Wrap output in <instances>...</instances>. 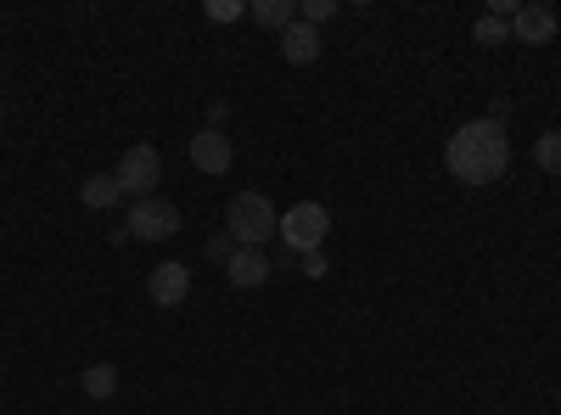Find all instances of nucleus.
Listing matches in <instances>:
<instances>
[{
  "instance_id": "20e7f679",
  "label": "nucleus",
  "mask_w": 561,
  "mask_h": 415,
  "mask_svg": "<svg viewBox=\"0 0 561 415\" xmlns=\"http://www.w3.org/2000/svg\"><path fill=\"white\" fill-rule=\"evenodd\" d=\"M118 186H124V197H152V186L163 180V158H158V147H147V141H135L124 158H118Z\"/></svg>"
},
{
  "instance_id": "f3484780",
  "label": "nucleus",
  "mask_w": 561,
  "mask_h": 415,
  "mask_svg": "<svg viewBox=\"0 0 561 415\" xmlns=\"http://www.w3.org/2000/svg\"><path fill=\"white\" fill-rule=\"evenodd\" d=\"M242 12H248L242 0H208V18H214V23H237Z\"/></svg>"
},
{
  "instance_id": "f257e3e1",
  "label": "nucleus",
  "mask_w": 561,
  "mask_h": 415,
  "mask_svg": "<svg viewBox=\"0 0 561 415\" xmlns=\"http://www.w3.org/2000/svg\"><path fill=\"white\" fill-rule=\"evenodd\" d=\"M444 163H449V174L460 180V186H494V180L511 169V135H505V124H494V118L460 124L449 135V147H444Z\"/></svg>"
},
{
  "instance_id": "2eb2a0df",
  "label": "nucleus",
  "mask_w": 561,
  "mask_h": 415,
  "mask_svg": "<svg viewBox=\"0 0 561 415\" xmlns=\"http://www.w3.org/2000/svg\"><path fill=\"white\" fill-rule=\"evenodd\" d=\"M472 39H478V45H505V39H511V23L489 12V18H478V28H472Z\"/></svg>"
},
{
  "instance_id": "dca6fc26",
  "label": "nucleus",
  "mask_w": 561,
  "mask_h": 415,
  "mask_svg": "<svg viewBox=\"0 0 561 415\" xmlns=\"http://www.w3.org/2000/svg\"><path fill=\"white\" fill-rule=\"evenodd\" d=\"M325 18H337V0H304L298 7V23H309V28H320Z\"/></svg>"
},
{
  "instance_id": "a211bd4d",
  "label": "nucleus",
  "mask_w": 561,
  "mask_h": 415,
  "mask_svg": "<svg viewBox=\"0 0 561 415\" xmlns=\"http://www.w3.org/2000/svg\"><path fill=\"white\" fill-rule=\"evenodd\" d=\"M230 242H237V237H230V230H225V237H214V242H208V258L230 264V253H237V247H230Z\"/></svg>"
},
{
  "instance_id": "6e6552de",
  "label": "nucleus",
  "mask_w": 561,
  "mask_h": 415,
  "mask_svg": "<svg viewBox=\"0 0 561 415\" xmlns=\"http://www.w3.org/2000/svg\"><path fill=\"white\" fill-rule=\"evenodd\" d=\"M225 275H230V287H242V292L264 287V281H270V258H264V247H237V253H230V264H225Z\"/></svg>"
},
{
  "instance_id": "f8f14e48",
  "label": "nucleus",
  "mask_w": 561,
  "mask_h": 415,
  "mask_svg": "<svg viewBox=\"0 0 561 415\" xmlns=\"http://www.w3.org/2000/svg\"><path fill=\"white\" fill-rule=\"evenodd\" d=\"M264 28H275V34H287L293 23H298V7H293V0H253V7H248Z\"/></svg>"
},
{
  "instance_id": "7ed1b4c3",
  "label": "nucleus",
  "mask_w": 561,
  "mask_h": 415,
  "mask_svg": "<svg viewBox=\"0 0 561 415\" xmlns=\"http://www.w3.org/2000/svg\"><path fill=\"white\" fill-rule=\"evenodd\" d=\"M325 230H332V214H325L320 203H293L287 214H280V247L320 253L325 247Z\"/></svg>"
},
{
  "instance_id": "6ab92c4d",
  "label": "nucleus",
  "mask_w": 561,
  "mask_h": 415,
  "mask_svg": "<svg viewBox=\"0 0 561 415\" xmlns=\"http://www.w3.org/2000/svg\"><path fill=\"white\" fill-rule=\"evenodd\" d=\"M304 275H309V281H320V275H325V258H320V253H304Z\"/></svg>"
},
{
  "instance_id": "39448f33",
  "label": "nucleus",
  "mask_w": 561,
  "mask_h": 415,
  "mask_svg": "<svg viewBox=\"0 0 561 415\" xmlns=\"http://www.w3.org/2000/svg\"><path fill=\"white\" fill-rule=\"evenodd\" d=\"M174 230H180V208L163 197H140L124 219V237H135V242H169Z\"/></svg>"
},
{
  "instance_id": "4468645a",
  "label": "nucleus",
  "mask_w": 561,
  "mask_h": 415,
  "mask_svg": "<svg viewBox=\"0 0 561 415\" xmlns=\"http://www.w3.org/2000/svg\"><path fill=\"white\" fill-rule=\"evenodd\" d=\"M534 163H539L545 174H561V135H556V129L534 141Z\"/></svg>"
},
{
  "instance_id": "1a4fd4ad",
  "label": "nucleus",
  "mask_w": 561,
  "mask_h": 415,
  "mask_svg": "<svg viewBox=\"0 0 561 415\" xmlns=\"http://www.w3.org/2000/svg\"><path fill=\"white\" fill-rule=\"evenodd\" d=\"M511 39L517 45H550L556 39V12L550 7H523L511 18Z\"/></svg>"
},
{
  "instance_id": "9d476101",
  "label": "nucleus",
  "mask_w": 561,
  "mask_h": 415,
  "mask_svg": "<svg viewBox=\"0 0 561 415\" xmlns=\"http://www.w3.org/2000/svg\"><path fill=\"white\" fill-rule=\"evenodd\" d=\"M280 57H287L293 68H309V62L320 57V28H309V23H293L287 34H280Z\"/></svg>"
},
{
  "instance_id": "f03ea898",
  "label": "nucleus",
  "mask_w": 561,
  "mask_h": 415,
  "mask_svg": "<svg viewBox=\"0 0 561 415\" xmlns=\"http://www.w3.org/2000/svg\"><path fill=\"white\" fill-rule=\"evenodd\" d=\"M225 230L237 237V247H264L270 237H280V214L270 208L264 192H237L225 208Z\"/></svg>"
},
{
  "instance_id": "ddd939ff",
  "label": "nucleus",
  "mask_w": 561,
  "mask_h": 415,
  "mask_svg": "<svg viewBox=\"0 0 561 415\" xmlns=\"http://www.w3.org/2000/svg\"><path fill=\"white\" fill-rule=\"evenodd\" d=\"M84 393L90 399H113L118 393V365H107V359L90 365V371H84Z\"/></svg>"
},
{
  "instance_id": "423d86ee",
  "label": "nucleus",
  "mask_w": 561,
  "mask_h": 415,
  "mask_svg": "<svg viewBox=\"0 0 561 415\" xmlns=\"http://www.w3.org/2000/svg\"><path fill=\"white\" fill-rule=\"evenodd\" d=\"M147 298L158 309H180L185 298H192V264H158L147 275Z\"/></svg>"
},
{
  "instance_id": "0eeeda50",
  "label": "nucleus",
  "mask_w": 561,
  "mask_h": 415,
  "mask_svg": "<svg viewBox=\"0 0 561 415\" xmlns=\"http://www.w3.org/2000/svg\"><path fill=\"white\" fill-rule=\"evenodd\" d=\"M230 163H237V152H230V135L225 129H197L192 135V169H203V174H230Z\"/></svg>"
},
{
  "instance_id": "9b49d317",
  "label": "nucleus",
  "mask_w": 561,
  "mask_h": 415,
  "mask_svg": "<svg viewBox=\"0 0 561 415\" xmlns=\"http://www.w3.org/2000/svg\"><path fill=\"white\" fill-rule=\"evenodd\" d=\"M118 197H124L118 174H90L84 186H79V203H84V208H96V214H107V208H113Z\"/></svg>"
}]
</instances>
